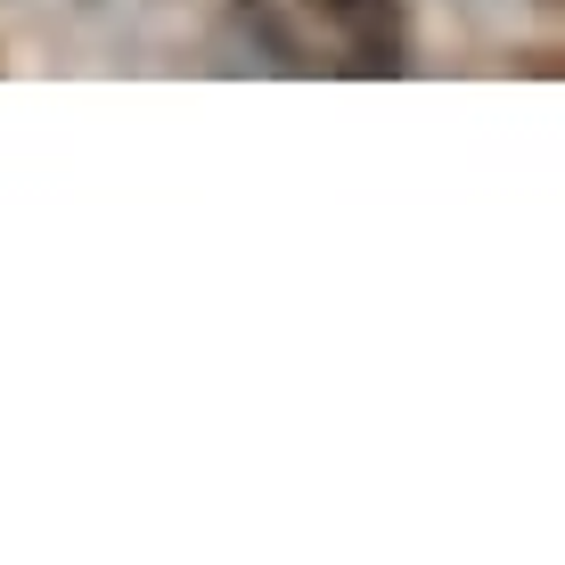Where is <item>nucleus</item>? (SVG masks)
<instances>
[{
    "label": "nucleus",
    "instance_id": "nucleus-1",
    "mask_svg": "<svg viewBox=\"0 0 565 565\" xmlns=\"http://www.w3.org/2000/svg\"><path fill=\"white\" fill-rule=\"evenodd\" d=\"M238 25L279 74L328 83H385L411 66V17L402 0H230Z\"/></svg>",
    "mask_w": 565,
    "mask_h": 565
}]
</instances>
